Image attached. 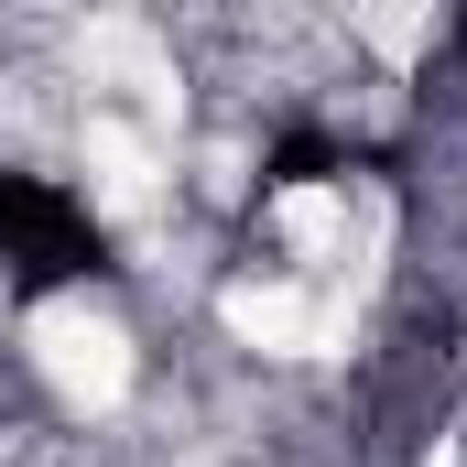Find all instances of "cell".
<instances>
[{
  "label": "cell",
  "instance_id": "cell-1",
  "mask_svg": "<svg viewBox=\"0 0 467 467\" xmlns=\"http://www.w3.org/2000/svg\"><path fill=\"white\" fill-rule=\"evenodd\" d=\"M33 369L55 380V402L109 413L119 391H130V327H119L109 305L66 294V305H44V316H33Z\"/></svg>",
  "mask_w": 467,
  "mask_h": 467
},
{
  "label": "cell",
  "instance_id": "cell-2",
  "mask_svg": "<svg viewBox=\"0 0 467 467\" xmlns=\"http://www.w3.org/2000/svg\"><path fill=\"white\" fill-rule=\"evenodd\" d=\"M424 467H457V446H424Z\"/></svg>",
  "mask_w": 467,
  "mask_h": 467
}]
</instances>
